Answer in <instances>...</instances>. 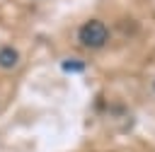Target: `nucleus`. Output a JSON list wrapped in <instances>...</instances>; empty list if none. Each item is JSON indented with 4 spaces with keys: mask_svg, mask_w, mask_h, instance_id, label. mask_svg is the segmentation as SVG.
Here are the masks:
<instances>
[{
    "mask_svg": "<svg viewBox=\"0 0 155 152\" xmlns=\"http://www.w3.org/2000/svg\"><path fill=\"white\" fill-rule=\"evenodd\" d=\"M2 39H5V36H2V34H0V41H2Z\"/></svg>",
    "mask_w": 155,
    "mask_h": 152,
    "instance_id": "39448f33",
    "label": "nucleus"
},
{
    "mask_svg": "<svg viewBox=\"0 0 155 152\" xmlns=\"http://www.w3.org/2000/svg\"><path fill=\"white\" fill-rule=\"evenodd\" d=\"M153 92H155V82H153Z\"/></svg>",
    "mask_w": 155,
    "mask_h": 152,
    "instance_id": "20e7f679",
    "label": "nucleus"
},
{
    "mask_svg": "<svg viewBox=\"0 0 155 152\" xmlns=\"http://www.w3.org/2000/svg\"><path fill=\"white\" fill-rule=\"evenodd\" d=\"M10 99H12V82L0 80V116L5 113V109H7Z\"/></svg>",
    "mask_w": 155,
    "mask_h": 152,
    "instance_id": "7ed1b4c3",
    "label": "nucleus"
},
{
    "mask_svg": "<svg viewBox=\"0 0 155 152\" xmlns=\"http://www.w3.org/2000/svg\"><path fill=\"white\" fill-rule=\"evenodd\" d=\"M27 46L19 39H2L0 41V80L12 82L15 77L22 75V70L27 68Z\"/></svg>",
    "mask_w": 155,
    "mask_h": 152,
    "instance_id": "f257e3e1",
    "label": "nucleus"
},
{
    "mask_svg": "<svg viewBox=\"0 0 155 152\" xmlns=\"http://www.w3.org/2000/svg\"><path fill=\"white\" fill-rule=\"evenodd\" d=\"M109 39H111V29L99 17H90L75 29V41L85 51H102L109 43Z\"/></svg>",
    "mask_w": 155,
    "mask_h": 152,
    "instance_id": "f03ea898",
    "label": "nucleus"
}]
</instances>
